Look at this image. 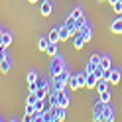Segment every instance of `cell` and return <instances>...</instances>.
<instances>
[{
    "mask_svg": "<svg viewBox=\"0 0 122 122\" xmlns=\"http://www.w3.org/2000/svg\"><path fill=\"white\" fill-rule=\"evenodd\" d=\"M112 8H114V12H116V14H122V0H118V2L114 4Z\"/></svg>",
    "mask_w": 122,
    "mask_h": 122,
    "instance_id": "27",
    "label": "cell"
},
{
    "mask_svg": "<svg viewBox=\"0 0 122 122\" xmlns=\"http://www.w3.org/2000/svg\"><path fill=\"white\" fill-rule=\"evenodd\" d=\"M59 32H61V40H69V37H73V32H71V30L67 28L65 24L59 28Z\"/></svg>",
    "mask_w": 122,
    "mask_h": 122,
    "instance_id": "13",
    "label": "cell"
},
{
    "mask_svg": "<svg viewBox=\"0 0 122 122\" xmlns=\"http://www.w3.org/2000/svg\"><path fill=\"white\" fill-rule=\"evenodd\" d=\"M45 53H47V55H57V43L55 41H49V45H47V49H45Z\"/></svg>",
    "mask_w": 122,
    "mask_h": 122,
    "instance_id": "18",
    "label": "cell"
},
{
    "mask_svg": "<svg viewBox=\"0 0 122 122\" xmlns=\"http://www.w3.org/2000/svg\"><path fill=\"white\" fill-rule=\"evenodd\" d=\"M106 2H108L110 6H114V4H116V2H118V0H106Z\"/></svg>",
    "mask_w": 122,
    "mask_h": 122,
    "instance_id": "29",
    "label": "cell"
},
{
    "mask_svg": "<svg viewBox=\"0 0 122 122\" xmlns=\"http://www.w3.org/2000/svg\"><path fill=\"white\" fill-rule=\"evenodd\" d=\"M97 83H98V77L95 73H87V89H97Z\"/></svg>",
    "mask_w": 122,
    "mask_h": 122,
    "instance_id": "7",
    "label": "cell"
},
{
    "mask_svg": "<svg viewBox=\"0 0 122 122\" xmlns=\"http://www.w3.org/2000/svg\"><path fill=\"white\" fill-rule=\"evenodd\" d=\"M101 2H102V0H101Z\"/></svg>",
    "mask_w": 122,
    "mask_h": 122,
    "instance_id": "31",
    "label": "cell"
},
{
    "mask_svg": "<svg viewBox=\"0 0 122 122\" xmlns=\"http://www.w3.org/2000/svg\"><path fill=\"white\" fill-rule=\"evenodd\" d=\"M85 43H87V40H85V37H83L81 34H77V36L73 37V47H75V49H81Z\"/></svg>",
    "mask_w": 122,
    "mask_h": 122,
    "instance_id": "8",
    "label": "cell"
},
{
    "mask_svg": "<svg viewBox=\"0 0 122 122\" xmlns=\"http://www.w3.org/2000/svg\"><path fill=\"white\" fill-rule=\"evenodd\" d=\"M98 98H101V101H104V102H110L112 93H110L108 89H106V91H102V93H98Z\"/></svg>",
    "mask_w": 122,
    "mask_h": 122,
    "instance_id": "19",
    "label": "cell"
},
{
    "mask_svg": "<svg viewBox=\"0 0 122 122\" xmlns=\"http://www.w3.org/2000/svg\"><path fill=\"white\" fill-rule=\"evenodd\" d=\"M10 43H12V34L2 30V34H0V47H8Z\"/></svg>",
    "mask_w": 122,
    "mask_h": 122,
    "instance_id": "6",
    "label": "cell"
},
{
    "mask_svg": "<svg viewBox=\"0 0 122 122\" xmlns=\"http://www.w3.org/2000/svg\"><path fill=\"white\" fill-rule=\"evenodd\" d=\"M69 16H73V18H83V16H85V12H83V8H73V12L69 14Z\"/></svg>",
    "mask_w": 122,
    "mask_h": 122,
    "instance_id": "25",
    "label": "cell"
},
{
    "mask_svg": "<svg viewBox=\"0 0 122 122\" xmlns=\"http://www.w3.org/2000/svg\"><path fill=\"white\" fill-rule=\"evenodd\" d=\"M104 108H106V102L98 98V101L95 102V106H93V118H95L97 122L104 120Z\"/></svg>",
    "mask_w": 122,
    "mask_h": 122,
    "instance_id": "3",
    "label": "cell"
},
{
    "mask_svg": "<svg viewBox=\"0 0 122 122\" xmlns=\"http://www.w3.org/2000/svg\"><path fill=\"white\" fill-rule=\"evenodd\" d=\"M28 2H32V4H36V2H37V0H28Z\"/></svg>",
    "mask_w": 122,
    "mask_h": 122,
    "instance_id": "30",
    "label": "cell"
},
{
    "mask_svg": "<svg viewBox=\"0 0 122 122\" xmlns=\"http://www.w3.org/2000/svg\"><path fill=\"white\" fill-rule=\"evenodd\" d=\"M12 69V61L8 59V57H2V61H0V71L2 73H8Z\"/></svg>",
    "mask_w": 122,
    "mask_h": 122,
    "instance_id": "10",
    "label": "cell"
},
{
    "mask_svg": "<svg viewBox=\"0 0 122 122\" xmlns=\"http://www.w3.org/2000/svg\"><path fill=\"white\" fill-rule=\"evenodd\" d=\"M63 69H65V61L61 59V55H53V57H51V65H49L51 77H57Z\"/></svg>",
    "mask_w": 122,
    "mask_h": 122,
    "instance_id": "2",
    "label": "cell"
},
{
    "mask_svg": "<svg viewBox=\"0 0 122 122\" xmlns=\"http://www.w3.org/2000/svg\"><path fill=\"white\" fill-rule=\"evenodd\" d=\"M47 45H49V37H47V36L40 37V41H37V49H40V51H45V49H47Z\"/></svg>",
    "mask_w": 122,
    "mask_h": 122,
    "instance_id": "14",
    "label": "cell"
},
{
    "mask_svg": "<svg viewBox=\"0 0 122 122\" xmlns=\"http://www.w3.org/2000/svg\"><path fill=\"white\" fill-rule=\"evenodd\" d=\"M110 83H114V85H118V83H120V71H118V69H112V73H110Z\"/></svg>",
    "mask_w": 122,
    "mask_h": 122,
    "instance_id": "20",
    "label": "cell"
},
{
    "mask_svg": "<svg viewBox=\"0 0 122 122\" xmlns=\"http://www.w3.org/2000/svg\"><path fill=\"white\" fill-rule=\"evenodd\" d=\"M110 30L114 34H122V18H116L112 22V26H110Z\"/></svg>",
    "mask_w": 122,
    "mask_h": 122,
    "instance_id": "12",
    "label": "cell"
},
{
    "mask_svg": "<svg viewBox=\"0 0 122 122\" xmlns=\"http://www.w3.org/2000/svg\"><path fill=\"white\" fill-rule=\"evenodd\" d=\"M41 14H43V16H49V14H51V0H43V4H41Z\"/></svg>",
    "mask_w": 122,
    "mask_h": 122,
    "instance_id": "16",
    "label": "cell"
},
{
    "mask_svg": "<svg viewBox=\"0 0 122 122\" xmlns=\"http://www.w3.org/2000/svg\"><path fill=\"white\" fill-rule=\"evenodd\" d=\"M110 81H106V79H98L97 83V89H98V93H102V91H106V85H108Z\"/></svg>",
    "mask_w": 122,
    "mask_h": 122,
    "instance_id": "23",
    "label": "cell"
},
{
    "mask_svg": "<svg viewBox=\"0 0 122 122\" xmlns=\"http://www.w3.org/2000/svg\"><path fill=\"white\" fill-rule=\"evenodd\" d=\"M57 106H63V108L69 106V95H67V91H57Z\"/></svg>",
    "mask_w": 122,
    "mask_h": 122,
    "instance_id": "5",
    "label": "cell"
},
{
    "mask_svg": "<svg viewBox=\"0 0 122 122\" xmlns=\"http://www.w3.org/2000/svg\"><path fill=\"white\" fill-rule=\"evenodd\" d=\"M79 34H81V36H83V37H85V40L89 41L91 37H93V30H91V26H89V24H85V26H83V28L79 30Z\"/></svg>",
    "mask_w": 122,
    "mask_h": 122,
    "instance_id": "9",
    "label": "cell"
},
{
    "mask_svg": "<svg viewBox=\"0 0 122 122\" xmlns=\"http://www.w3.org/2000/svg\"><path fill=\"white\" fill-rule=\"evenodd\" d=\"M65 116H67V108L59 106V108H57V122H59V120H65Z\"/></svg>",
    "mask_w": 122,
    "mask_h": 122,
    "instance_id": "24",
    "label": "cell"
},
{
    "mask_svg": "<svg viewBox=\"0 0 122 122\" xmlns=\"http://www.w3.org/2000/svg\"><path fill=\"white\" fill-rule=\"evenodd\" d=\"M104 120H108V122L114 120V110H112V106L108 102H106V108H104Z\"/></svg>",
    "mask_w": 122,
    "mask_h": 122,
    "instance_id": "15",
    "label": "cell"
},
{
    "mask_svg": "<svg viewBox=\"0 0 122 122\" xmlns=\"http://www.w3.org/2000/svg\"><path fill=\"white\" fill-rule=\"evenodd\" d=\"M36 101H37L36 93H30V97H28V104H36Z\"/></svg>",
    "mask_w": 122,
    "mask_h": 122,
    "instance_id": "28",
    "label": "cell"
},
{
    "mask_svg": "<svg viewBox=\"0 0 122 122\" xmlns=\"http://www.w3.org/2000/svg\"><path fill=\"white\" fill-rule=\"evenodd\" d=\"M47 37H49V41H61V32H59V28H53L51 32L47 34Z\"/></svg>",
    "mask_w": 122,
    "mask_h": 122,
    "instance_id": "11",
    "label": "cell"
},
{
    "mask_svg": "<svg viewBox=\"0 0 122 122\" xmlns=\"http://www.w3.org/2000/svg\"><path fill=\"white\" fill-rule=\"evenodd\" d=\"M101 59H102V55H98V53H93L91 55V59H89V63H87V67H85V71L87 73H93L98 65H101Z\"/></svg>",
    "mask_w": 122,
    "mask_h": 122,
    "instance_id": "4",
    "label": "cell"
},
{
    "mask_svg": "<svg viewBox=\"0 0 122 122\" xmlns=\"http://www.w3.org/2000/svg\"><path fill=\"white\" fill-rule=\"evenodd\" d=\"M37 79H40L37 71H28V85L30 83H37Z\"/></svg>",
    "mask_w": 122,
    "mask_h": 122,
    "instance_id": "22",
    "label": "cell"
},
{
    "mask_svg": "<svg viewBox=\"0 0 122 122\" xmlns=\"http://www.w3.org/2000/svg\"><path fill=\"white\" fill-rule=\"evenodd\" d=\"M69 89H71V91H77V89H81L77 75H71V79H69Z\"/></svg>",
    "mask_w": 122,
    "mask_h": 122,
    "instance_id": "17",
    "label": "cell"
},
{
    "mask_svg": "<svg viewBox=\"0 0 122 122\" xmlns=\"http://www.w3.org/2000/svg\"><path fill=\"white\" fill-rule=\"evenodd\" d=\"M101 67H104V69H110V67H112V61H110L108 55H102V59H101Z\"/></svg>",
    "mask_w": 122,
    "mask_h": 122,
    "instance_id": "21",
    "label": "cell"
},
{
    "mask_svg": "<svg viewBox=\"0 0 122 122\" xmlns=\"http://www.w3.org/2000/svg\"><path fill=\"white\" fill-rule=\"evenodd\" d=\"M69 79H71V73H69V69H65L61 71L57 77H53V89H57V91H65V87L69 85Z\"/></svg>",
    "mask_w": 122,
    "mask_h": 122,
    "instance_id": "1",
    "label": "cell"
},
{
    "mask_svg": "<svg viewBox=\"0 0 122 122\" xmlns=\"http://www.w3.org/2000/svg\"><path fill=\"white\" fill-rule=\"evenodd\" d=\"M110 73H112V67H110V69H104V71H102V77H101V79H106V81H110Z\"/></svg>",
    "mask_w": 122,
    "mask_h": 122,
    "instance_id": "26",
    "label": "cell"
}]
</instances>
